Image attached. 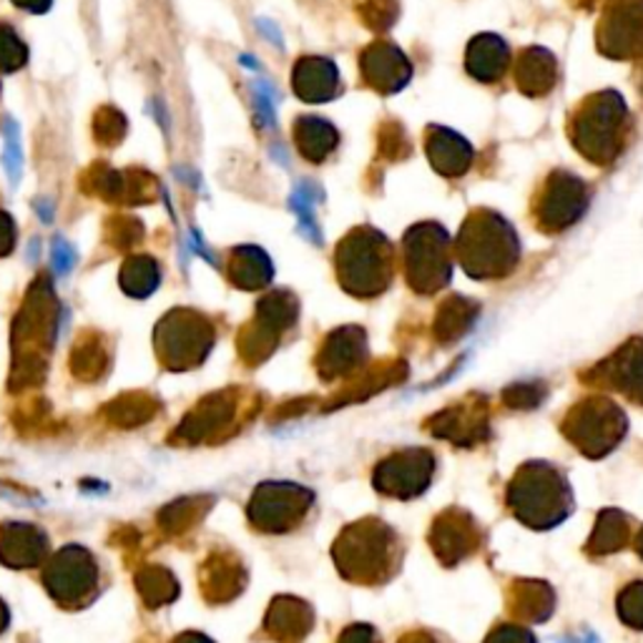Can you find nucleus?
<instances>
[{
  "mask_svg": "<svg viewBox=\"0 0 643 643\" xmlns=\"http://www.w3.org/2000/svg\"><path fill=\"white\" fill-rule=\"evenodd\" d=\"M6 166L11 182H18V169H21V146H18L15 138V126L8 124V138H6Z\"/></svg>",
  "mask_w": 643,
  "mask_h": 643,
  "instance_id": "nucleus-1",
  "label": "nucleus"
},
{
  "mask_svg": "<svg viewBox=\"0 0 643 643\" xmlns=\"http://www.w3.org/2000/svg\"><path fill=\"white\" fill-rule=\"evenodd\" d=\"M71 249H66L61 245V241H55V269H59V274H66L69 267L73 262V255H69Z\"/></svg>",
  "mask_w": 643,
  "mask_h": 643,
  "instance_id": "nucleus-2",
  "label": "nucleus"
}]
</instances>
